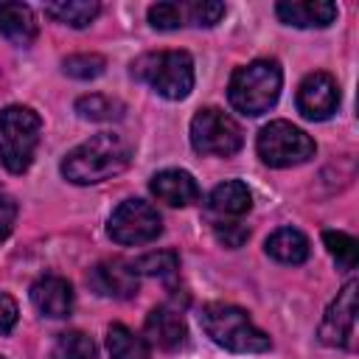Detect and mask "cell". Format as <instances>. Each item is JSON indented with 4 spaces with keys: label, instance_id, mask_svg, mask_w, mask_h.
I'll return each instance as SVG.
<instances>
[{
    "label": "cell",
    "instance_id": "obj_1",
    "mask_svg": "<svg viewBox=\"0 0 359 359\" xmlns=\"http://www.w3.org/2000/svg\"><path fill=\"white\" fill-rule=\"evenodd\" d=\"M132 143L118 132H98L90 140L70 149L62 160V177L73 185H95L118 177L132 163Z\"/></svg>",
    "mask_w": 359,
    "mask_h": 359
},
{
    "label": "cell",
    "instance_id": "obj_2",
    "mask_svg": "<svg viewBox=\"0 0 359 359\" xmlns=\"http://www.w3.org/2000/svg\"><path fill=\"white\" fill-rule=\"evenodd\" d=\"M283 87V70L275 59H255L250 65H241L233 76H230V104L241 112V115H264L275 107L278 95Z\"/></svg>",
    "mask_w": 359,
    "mask_h": 359
},
{
    "label": "cell",
    "instance_id": "obj_3",
    "mask_svg": "<svg viewBox=\"0 0 359 359\" xmlns=\"http://www.w3.org/2000/svg\"><path fill=\"white\" fill-rule=\"evenodd\" d=\"M199 323L216 345L233 353H264L272 345L269 337L247 317V311L230 303H205Z\"/></svg>",
    "mask_w": 359,
    "mask_h": 359
},
{
    "label": "cell",
    "instance_id": "obj_4",
    "mask_svg": "<svg viewBox=\"0 0 359 359\" xmlns=\"http://www.w3.org/2000/svg\"><path fill=\"white\" fill-rule=\"evenodd\" d=\"M132 76L149 84L157 95L168 101H182L194 90V59L185 50L143 53L132 62Z\"/></svg>",
    "mask_w": 359,
    "mask_h": 359
},
{
    "label": "cell",
    "instance_id": "obj_5",
    "mask_svg": "<svg viewBox=\"0 0 359 359\" xmlns=\"http://www.w3.org/2000/svg\"><path fill=\"white\" fill-rule=\"evenodd\" d=\"M42 135V118L22 104H11L0 112V163L11 174L31 168Z\"/></svg>",
    "mask_w": 359,
    "mask_h": 359
},
{
    "label": "cell",
    "instance_id": "obj_6",
    "mask_svg": "<svg viewBox=\"0 0 359 359\" xmlns=\"http://www.w3.org/2000/svg\"><path fill=\"white\" fill-rule=\"evenodd\" d=\"M258 157L272 168H292L300 163H309L317 151L314 140L289 121H269L255 140Z\"/></svg>",
    "mask_w": 359,
    "mask_h": 359
},
{
    "label": "cell",
    "instance_id": "obj_7",
    "mask_svg": "<svg viewBox=\"0 0 359 359\" xmlns=\"http://www.w3.org/2000/svg\"><path fill=\"white\" fill-rule=\"evenodd\" d=\"M191 146L199 154L230 157L244 146L241 126L222 109L205 107L191 118Z\"/></svg>",
    "mask_w": 359,
    "mask_h": 359
},
{
    "label": "cell",
    "instance_id": "obj_8",
    "mask_svg": "<svg viewBox=\"0 0 359 359\" xmlns=\"http://www.w3.org/2000/svg\"><path fill=\"white\" fill-rule=\"evenodd\" d=\"M107 233L112 241L123 244V247H137V244H149L163 233V219L157 213V208H151L143 199H126L121 202L109 222H107Z\"/></svg>",
    "mask_w": 359,
    "mask_h": 359
},
{
    "label": "cell",
    "instance_id": "obj_9",
    "mask_svg": "<svg viewBox=\"0 0 359 359\" xmlns=\"http://www.w3.org/2000/svg\"><path fill=\"white\" fill-rule=\"evenodd\" d=\"M224 3L216 0H191V3H154L149 6V22L160 31L182 28V25H199L210 28L224 17Z\"/></svg>",
    "mask_w": 359,
    "mask_h": 359
},
{
    "label": "cell",
    "instance_id": "obj_10",
    "mask_svg": "<svg viewBox=\"0 0 359 359\" xmlns=\"http://www.w3.org/2000/svg\"><path fill=\"white\" fill-rule=\"evenodd\" d=\"M356 280H348L342 292L331 300V306L323 314V323L317 328V337L328 348H351L353 331H356Z\"/></svg>",
    "mask_w": 359,
    "mask_h": 359
},
{
    "label": "cell",
    "instance_id": "obj_11",
    "mask_svg": "<svg viewBox=\"0 0 359 359\" xmlns=\"http://www.w3.org/2000/svg\"><path fill=\"white\" fill-rule=\"evenodd\" d=\"M339 107V87L331 73H309L297 87V109L309 121H325Z\"/></svg>",
    "mask_w": 359,
    "mask_h": 359
},
{
    "label": "cell",
    "instance_id": "obj_12",
    "mask_svg": "<svg viewBox=\"0 0 359 359\" xmlns=\"http://www.w3.org/2000/svg\"><path fill=\"white\" fill-rule=\"evenodd\" d=\"M87 283L95 294L101 297H115V300H129L137 292V272L126 261H101L90 269Z\"/></svg>",
    "mask_w": 359,
    "mask_h": 359
},
{
    "label": "cell",
    "instance_id": "obj_13",
    "mask_svg": "<svg viewBox=\"0 0 359 359\" xmlns=\"http://www.w3.org/2000/svg\"><path fill=\"white\" fill-rule=\"evenodd\" d=\"M31 303L42 317L62 320L73 309V286L59 275H42L31 286Z\"/></svg>",
    "mask_w": 359,
    "mask_h": 359
},
{
    "label": "cell",
    "instance_id": "obj_14",
    "mask_svg": "<svg viewBox=\"0 0 359 359\" xmlns=\"http://www.w3.org/2000/svg\"><path fill=\"white\" fill-rule=\"evenodd\" d=\"M275 14L294 28H325L337 20V6L328 0H280L275 3Z\"/></svg>",
    "mask_w": 359,
    "mask_h": 359
},
{
    "label": "cell",
    "instance_id": "obj_15",
    "mask_svg": "<svg viewBox=\"0 0 359 359\" xmlns=\"http://www.w3.org/2000/svg\"><path fill=\"white\" fill-rule=\"evenodd\" d=\"M151 194L171 205V208H185V205H194L199 199V185L194 180V174L182 171V168H163L151 177L149 182Z\"/></svg>",
    "mask_w": 359,
    "mask_h": 359
},
{
    "label": "cell",
    "instance_id": "obj_16",
    "mask_svg": "<svg viewBox=\"0 0 359 359\" xmlns=\"http://www.w3.org/2000/svg\"><path fill=\"white\" fill-rule=\"evenodd\" d=\"M185 320L171 306H154L146 314V342L163 351H177L185 342Z\"/></svg>",
    "mask_w": 359,
    "mask_h": 359
},
{
    "label": "cell",
    "instance_id": "obj_17",
    "mask_svg": "<svg viewBox=\"0 0 359 359\" xmlns=\"http://www.w3.org/2000/svg\"><path fill=\"white\" fill-rule=\"evenodd\" d=\"M208 208L222 219H236V216H244L252 208V194L241 180H227V182H219L210 191Z\"/></svg>",
    "mask_w": 359,
    "mask_h": 359
},
{
    "label": "cell",
    "instance_id": "obj_18",
    "mask_svg": "<svg viewBox=\"0 0 359 359\" xmlns=\"http://www.w3.org/2000/svg\"><path fill=\"white\" fill-rule=\"evenodd\" d=\"M0 34L28 48L36 39V17L25 3H0Z\"/></svg>",
    "mask_w": 359,
    "mask_h": 359
},
{
    "label": "cell",
    "instance_id": "obj_19",
    "mask_svg": "<svg viewBox=\"0 0 359 359\" xmlns=\"http://www.w3.org/2000/svg\"><path fill=\"white\" fill-rule=\"evenodd\" d=\"M264 247H266V255L275 258L278 264H303V261L309 258V252H311L309 238H306L300 230H294V227H280V230H275V233L266 238Z\"/></svg>",
    "mask_w": 359,
    "mask_h": 359
},
{
    "label": "cell",
    "instance_id": "obj_20",
    "mask_svg": "<svg viewBox=\"0 0 359 359\" xmlns=\"http://www.w3.org/2000/svg\"><path fill=\"white\" fill-rule=\"evenodd\" d=\"M107 351L112 359H149V353H151L146 337L135 334L132 328H126L121 323L107 328Z\"/></svg>",
    "mask_w": 359,
    "mask_h": 359
},
{
    "label": "cell",
    "instance_id": "obj_21",
    "mask_svg": "<svg viewBox=\"0 0 359 359\" xmlns=\"http://www.w3.org/2000/svg\"><path fill=\"white\" fill-rule=\"evenodd\" d=\"M101 6L95 0H62V3H48L45 14L53 17L56 22H65L70 28H87L98 17Z\"/></svg>",
    "mask_w": 359,
    "mask_h": 359
},
{
    "label": "cell",
    "instance_id": "obj_22",
    "mask_svg": "<svg viewBox=\"0 0 359 359\" xmlns=\"http://www.w3.org/2000/svg\"><path fill=\"white\" fill-rule=\"evenodd\" d=\"M76 112L84 121H121L123 112H126V107H123V101H118L112 95L93 93V95H81L76 101Z\"/></svg>",
    "mask_w": 359,
    "mask_h": 359
},
{
    "label": "cell",
    "instance_id": "obj_23",
    "mask_svg": "<svg viewBox=\"0 0 359 359\" xmlns=\"http://www.w3.org/2000/svg\"><path fill=\"white\" fill-rule=\"evenodd\" d=\"M56 359H98L95 342L81 331H62L53 345Z\"/></svg>",
    "mask_w": 359,
    "mask_h": 359
},
{
    "label": "cell",
    "instance_id": "obj_24",
    "mask_svg": "<svg viewBox=\"0 0 359 359\" xmlns=\"http://www.w3.org/2000/svg\"><path fill=\"white\" fill-rule=\"evenodd\" d=\"M323 241L331 252V258L337 261L339 269H353L356 266V238L342 233V230H325Z\"/></svg>",
    "mask_w": 359,
    "mask_h": 359
},
{
    "label": "cell",
    "instance_id": "obj_25",
    "mask_svg": "<svg viewBox=\"0 0 359 359\" xmlns=\"http://www.w3.org/2000/svg\"><path fill=\"white\" fill-rule=\"evenodd\" d=\"M180 266V255L174 250H157V252H146L137 261H132V269L137 275H171Z\"/></svg>",
    "mask_w": 359,
    "mask_h": 359
},
{
    "label": "cell",
    "instance_id": "obj_26",
    "mask_svg": "<svg viewBox=\"0 0 359 359\" xmlns=\"http://www.w3.org/2000/svg\"><path fill=\"white\" fill-rule=\"evenodd\" d=\"M62 67H65L67 76L87 81V79H95V76L104 73L107 59L98 56V53H73V56H67V59L62 62Z\"/></svg>",
    "mask_w": 359,
    "mask_h": 359
},
{
    "label": "cell",
    "instance_id": "obj_27",
    "mask_svg": "<svg viewBox=\"0 0 359 359\" xmlns=\"http://www.w3.org/2000/svg\"><path fill=\"white\" fill-rule=\"evenodd\" d=\"M213 236H216L219 244L236 250V247H241V244L250 238V230H247L241 222H224V219H216V222H213Z\"/></svg>",
    "mask_w": 359,
    "mask_h": 359
},
{
    "label": "cell",
    "instance_id": "obj_28",
    "mask_svg": "<svg viewBox=\"0 0 359 359\" xmlns=\"http://www.w3.org/2000/svg\"><path fill=\"white\" fill-rule=\"evenodd\" d=\"M14 222H17V202H14V196L0 191V241L8 238Z\"/></svg>",
    "mask_w": 359,
    "mask_h": 359
},
{
    "label": "cell",
    "instance_id": "obj_29",
    "mask_svg": "<svg viewBox=\"0 0 359 359\" xmlns=\"http://www.w3.org/2000/svg\"><path fill=\"white\" fill-rule=\"evenodd\" d=\"M17 314H20V309H17L14 297L0 292V334H8L17 325Z\"/></svg>",
    "mask_w": 359,
    "mask_h": 359
},
{
    "label": "cell",
    "instance_id": "obj_30",
    "mask_svg": "<svg viewBox=\"0 0 359 359\" xmlns=\"http://www.w3.org/2000/svg\"><path fill=\"white\" fill-rule=\"evenodd\" d=\"M0 191H3V185H0Z\"/></svg>",
    "mask_w": 359,
    "mask_h": 359
},
{
    "label": "cell",
    "instance_id": "obj_31",
    "mask_svg": "<svg viewBox=\"0 0 359 359\" xmlns=\"http://www.w3.org/2000/svg\"><path fill=\"white\" fill-rule=\"evenodd\" d=\"M0 359H3V356H0Z\"/></svg>",
    "mask_w": 359,
    "mask_h": 359
}]
</instances>
